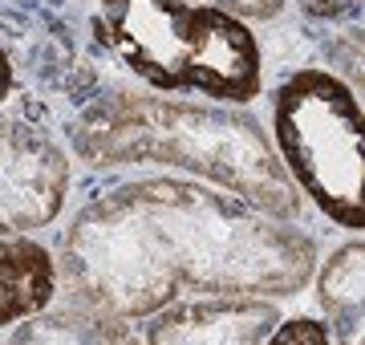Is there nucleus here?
<instances>
[{
    "mask_svg": "<svg viewBox=\"0 0 365 345\" xmlns=\"http://www.w3.org/2000/svg\"><path fill=\"white\" fill-rule=\"evenodd\" d=\"M66 297L143 325L191 292L297 297L321 248L300 224L191 175H143L93 191L61 248Z\"/></svg>",
    "mask_w": 365,
    "mask_h": 345,
    "instance_id": "1",
    "label": "nucleus"
},
{
    "mask_svg": "<svg viewBox=\"0 0 365 345\" xmlns=\"http://www.w3.org/2000/svg\"><path fill=\"white\" fill-rule=\"evenodd\" d=\"M69 143L93 171L163 167L223 187L288 224H300L309 212V195L280 159L272 126L248 106L114 90L81 110Z\"/></svg>",
    "mask_w": 365,
    "mask_h": 345,
    "instance_id": "2",
    "label": "nucleus"
},
{
    "mask_svg": "<svg viewBox=\"0 0 365 345\" xmlns=\"http://www.w3.org/2000/svg\"><path fill=\"white\" fill-rule=\"evenodd\" d=\"M93 29L114 57L158 93L248 106L264 90L252 21L199 0H98Z\"/></svg>",
    "mask_w": 365,
    "mask_h": 345,
    "instance_id": "3",
    "label": "nucleus"
},
{
    "mask_svg": "<svg viewBox=\"0 0 365 345\" xmlns=\"http://www.w3.org/2000/svg\"><path fill=\"white\" fill-rule=\"evenodd\" d=\"M272 138L317 212L365 232V106L325 66L292 69L272 93Z\"/></svg>",
    "mask_w": 365,
    "mask_h": 345,
    "instance_id": "4",
    "label": "nucleus"
},
{
    "mask_svg": "<svg viewBox=\"0 0 365 345\" xmlns=\"http://www.w3.org/2000/svg\"><path fill=\"white\" fill-rule=\"evenodd\" d=\"M73 163L49 130L25 118H4L0 134V220L13 232L49 227L69 200Z\"/></svg>",
    "mask_w": 365,
    "mask_h": 345,
    "instance_id": "5",
    "label": "nucleus"
},
{
    "mask_svg": "<svg viewBox=\"0 0 365 345\" xmlns=\"http://www.w3.org/2000/svg\"><path fill=\"white\" fill-rule=\"evenodd\" d=\"M284 321L272 297L244 292H191L146 317V345H260L272 341L276 325Z\"/></svg>",
    "mask_w": 365,
    "mask_h": 345,
    "instance_id": "6",
    "label": "nucleus"
},
{
    "mask_svg": "<svg viewBox=\"0 0 365 345\" xmlns=\"http://www.w3.org/2000/svg\"><path fill=\"white\" fill-rule=\"evenodd\" d=\"M61 260L29 232H0V329L45 313L61 297Z\"/></svg>",
    "mask_w": 365,
    "mask_h": 345,
    "instance_id": "7",
    "label": "nucleus"
},
{
    "mask_svg": "<svg viewBox=\"0 0 365 345\" xmlns=\"http://www.w3.org/2000/svg\"><path fill=\"white\" fill-rule=\"evenodd\" d=\"M313 292L337 345H365V240H349L317 264Z\"/></svg>",
    "mask_w": 365,
    "mask_h": 345,
    "instance_id": "8",
    "label": "nucleus"
},
{
    "mask_svg": "<svg viewBox=\"0 0 365 345\" xmlns=\"http://www.w3.org/2000/svg\"><path fill=\"white\" fill-rule=\"evenodd\" d=\"M9 345H25V341H69V345H93V341H143V329L134 321L110 317L98 313L90 305L69 301L66 305H49L45 313L16 321L13 329H4Z\"/></svg>",
    "mask_w": 365,
    "mask_h": 345,
    "instance_id": "9",
    "label": "nucleus"
},
{
    "mask_svg": "<svg viewBox=\"0 0 365 345\" xmlns=\"http://www.w3.org/2000/svg\"><path fill=\"white\" fill-rule=\"evenodd\" d=\"M317 49H321L325 69H333L365 102V0H361V9L353 16H345L341 25L317 29Z\"/></svg>",
    "mask_w": 365,
    "mask_h": 345,
    "instance_id": "10",
    "label": "nucleus"
},
{
    "mask_svg": "<svg viewBox=\"0 0 365 345\" xmlns=\"http://www.w3.org/2000/svg\"><path fill=\"white\" fill-rule=\"evenodd\" d=\"M329 345L333 333H329V321L325 317H284L272 333V345Z\"/></svg>",
    "mask_w": 365,
    "mask_h": 345,
    "instance_id": "11",
    "label": "nucleus"
},
{
    "mask_svg": "<svg viewBox=\"0 0 365 345\" xmlns=\"http://www.w3.org/2000/svg\"><path fill=\"white\" fill-rule=\"evenodd\" d=\"M304 25L325 29V25H341L345 16H353L361 9V0H292Z\"/></svg>",
    "mask_w": 365,
    "mask_h": 345,
    "instance_id": "12",
    "label": "nucleus"
},
{
    "mask_svg": "<svg viewBox=\"0 0 365 345\" xmlns=\"http://www.w3.org/2000/svg\"><path fill=\"white\" fill-rule=\"evenodd\" d=\"M199 4L227 9V13L244 16V21H276L288 9V0H199Z\"/></svg>",
    "mask_w": 365,
    "mask_h": 345,
    "instance_id": "13",
    "label": "nucleus"
}]
</instances>
